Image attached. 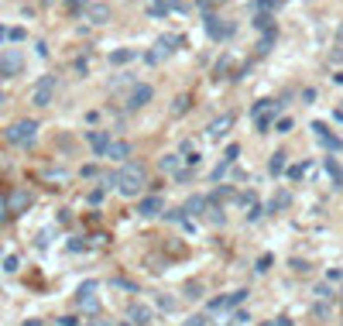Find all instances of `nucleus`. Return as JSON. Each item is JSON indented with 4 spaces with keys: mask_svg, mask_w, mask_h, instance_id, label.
I'll use <instances>...</instances> for the list:
<instances>
[{
    "mask_svg": "<svg viewBox=\"0 0 343 326\" xmlns=\"http://www.w3.org/2000/svg\"><path fill=\"white\" fill-rule=\"evenodd\" d=\"M144 186H148V172H144V165L127 161L124 169L117 172V189H120V196H127V199L141 196V192H144Z\"/></svg>",
    "mask_w": 343,
    "mask_h": 326,
    "instance_id": "obj_1",
    "label": "nucleus"
},
{
    "mask_svg": "<svg viewBox=\"0 0 343 326\" xmlns=\"http://www.w3.org/2000/svg\"><path fill=\"white\" fill-rule=\"evenodd\" d=\"M4 137H7V145L28 148V145H34V137H38V124H34V120H14V124L4 131Z\"/></svg>",
    "mask_w": 343,
    "mask_h": 326,
    "instance_id": "obj_2",
    "label": "nucleus"
},
{
    "mask_svg": "<svg viewBox=\"0 0 343 326\" xmlns=\"http://www.w3.org/2000/svg\"><path fill=\"white\" fill-rule=\"evenodd\" d=\"M179 45H182V38H179V34H161L158 42H155V48H151L148 55H144V62H151V66H158L161 58H165V55H172V52H175Z\"/></svg>",
    "mask_w": 343,
    "mask_h": 326,
    "instance_id": "obj_3",
    "label": "nucleus"
},
{
    "mask_svg": "<svg viewBox=\"0 0 343 326\" xmlns=\"http://www.w3.org/2000/svg\"><path fill=\"white\" fill-rule=\"evenodd\" d=\"M24 72V55L21 48H7V52H0V76L4 79H14Z\"/></svg>",
    "mask_w": 343,
    "mask_h": 326,
    "instance_id": "obj_4",
    "label": "nucleus"
},
{
    "mask_svg": "<svg viewBox=\"0 0 343 326\" xmlns=\"http://www.w3.org/2000/svg\"><path fill=\"white\" fill-rule=\"evenodd\" d=\"M55 86H58L55 76H41L38 83H34V90H31V103L34 107H48L52 96H55Z\"/></svg>",
    "mask_w": 343,
    "mask_h": 326,
    "instance_id": "obj_5",
    "label": "nucleus"
},
{
    "mask_svg": "<svg viewBox=\"0 0 343 326\" xmlns=\"http://www.w3.org/2000/svg\"><path fill=\"white\" fill-rule=\"evenodd\" d=\"M274 100H261V103H254V127L258 131H268L271 127V117H274Z\"/></svg>",
    "mask_w": 343,
    "mask_h": 326,
    "instance_id": "obj_6",
    "label": "nucleus"
},
{
    "mask_svg": "<svg viewBox=\"0 0 343 326\" xmlns=\"http://www.w3.org/2000/svg\"><path fill=\"white\" fill-rule=\"evenodd\" d=\"M206 34L217 38V42H223V38L233 34V24H227L223 17H217V14H206Z\"/></svg>",
    "mask_w": 343,
    "mask_h": 326,
    "instance_id": "obj_7",
    "label": "nucleus"
},
{
    "mask_svg": "<svg viewBox=\"0 0 343 326\" xmlns=\"http://www.w3.org/2000/svg\"><path fill=\"white\" fill-rule=\"evenodd\" d=\"M151 96H155V90H151L148 83H137L134 90L127 93V103H124V107H127V110H141V107H144Z\"/></svg>",
    "mask_w": 343,
    "mask_h": 326,
    "instance_id": "obj_8",
    "label": "nucleus"
},
{
    "mask_svg": "<svg viewBox=\"0 0 343 326\" xmlns=\"http://www.w3.org/2000/svg\"><path fill=\"white\" fill-rule=\"evenodd\" d=\"M230 127H233V117H230V113H220L217 120H209V127H206V137H209V141H223Z\"/></svg>",
    "mask_w": 343,
    "mask_h": 326,
    "instance_id": "obj_9",
    "label": "nucleus"
},
{
    "mask_svg": "<svg viewBox=\"0 0 343 326\" xmlns=\"http://www.w3.org/2000/svg\"><path fill=\"white\" fill-rule=\"evenodd\" d=\"M93 292H96V281H86V285L79 289V309L96 316V313H100V299H96Z\"/></svg>",
    "mask_w": 343,
    "mask_h": 326,
    "instance_id": "obj_10",
    "label": "nucleus"
},
{
    "mask_svg": "<svg viewBox=\"0 0 343 326\" xmlns=\"http://www.w3.org/2000/svg\"><path fill=\"white\" fill-rule=\"evenodd\" d=\"M86 21L90 24H106L110 21V4H100V0H93V4H86Z\"/></svg>",
    "mask_w": 343,
    "mask_h": 326,
    "instance_id": "obj_11",
    "label": "nucleus"
},
{
    "mask_svg": "<svg viewBox=\"0 0 343 326\" xmlns=\"http://www.w3.org/2000/svg\"><path fill=\"white\" fill-rule=\"evenodd\" d=\"M137 213H141V216H161V213H165V199H161L158 192H151V196H144V199H141Z\"/></svg>",
    "mask_w": 343,
    "mask_h": 326,
    "instance_id": "obj_12",
    "label": "nucleus"
},
{
    "mask_svg": "<svg viewBox=\"0 0 343 326\" xmlns=\"http://www.w3.org/2000/svg\"><path fill=\"white\" fill-rule=\"evenodd\" d=\"M244 299H247V292H244V289H240V292H230L227 299H213V302H209V313H230V309H233V305H240Z\"/></svg>",
    "mask_w": 343,
    "mask_h": 326,
    "instance_id": "obj_13",
    "label": "nucleus"
},
{
    "mask_svg": "<svg viewBox=\"0 0 343 326\" xmlns=\"http://www.w3.org/2000/svg\"><path fill=\"white\" fill-rule=\"evenodd\" d=\"M28 206H31V192L28 189H14L7 196V213H24Z\"/></svg>",
    "mask_w": 343,
    "mask_h": 326,
    "instance_id": "obj_14",
    "label": "nucleus"
},
{
    "mask_svg": "<svg viewBox=\"0 0 343 326\" xmlns=\"http://www.w3.org/2000/svg\"><path fill=\"white\" fill-rule=\"evenodd\" d=\"M86 141H90V148L100 158H103V151L110 148V134H106V131H90V134H86Z\"/></svg>",
    "mask_w": 343,
    "mask_h": 326,
    "instance_id": "obj_15",
    "label": "nucleus"
},
{
    "mask_svg": "<svg viewBox=\"0 0 343 326\" xmlns=\"http://www.w3.org/2000/svg\"><path fill=\"white\" fill-rule=\"evenodd\" d=\"M127 155H131V145H127V141H110V148L103 151V158H110V161H124Z\"/></svg>",
    "mask_w": 343,
    "mask_h": 326,
    "instance_id": "obj_16",
    "label": "nucleus"
},
{
    "mask_svg": "<svg viewBox=\"0 0 343 326\" xmlns=\"http://www.w3.org/2000/svg\"><path fill=\"white\" fill-rule=\"evenodd\" d=\"M148 323H151V309L141 305V302H134L131 305V326H148Z\"/></svg>",
    "mask_w": 343,
    "mask_h": 326,
    "instance_id": "obj_17",
    "label": "nucleus"
},
{
    "mask_svg": "<svg viewBox=\"0 0 343 326\" xmlns=\"http://www.w3.org/2000/svg\"><path fill=\"white\" fill-rule=\"evenodd\" d=\"M312 131H316V137H319V141L330 148V151H340V141H336V137L326 131V124H319V120H316V124H312Z\"/></svg>",
    "mask_w": 343,
    "mask_h": 326,
    "instance_id": "obj_18",
    "label": "nucleus"
},
{
    "mask_svg": "<svg viewBox=\"0 0 343 326\" xmlns=\"http://www.w3.org/2000/svg\"><path fill=\"white\" fill-rule=\"evenodd\" d=\"M206 206H209V202H206V196H192V199L185 202L182 206V213H189V216H199L206 210Z\"/></svg>",
    "mask_w": 343,
    "mask_h": 326,
    "instance_id": "obj_19",
    "label": "nucleus"
},
{
    "mask_svg": "<svg viewBox=\"0 0 343 326\" xmlns=\"http://www.w3.org/2000/svg\"><path fill=\"white\" fill-rule=\"evenodd\" d=\"M285 165H288V155H285V151H274L268 172H271V175H282V172H285Z\"/></svg>",
    "mask_w": 343,
    "mask_h": 326,
    "instance_id": "obj_20",
    "label": "nucleus"
},
{
    "mask_svg": "<svg viewBox=\"0 0 343 326\" xmlns=\"http://www.w3.org/2000/svg\"><path fill=\"white\" fill-rule=\"evenodd\" d=\"M326 175L333 179V186H343V169L336 158H326Z\"/></svg>",
    "mask_w": 343,
    "mask_h": 326,
    "instance_id": "obj_21",
    "label": "nucleus"
},
{
    "mask_svg": "<svg viewBox=\"0 0 343 326\" xmlns=\"http://www.w3.org/2000/svg\"><path fill=\"white\" fill-rule=\"evenodd\" d=\"M161 172H175L179 175L182 172V155H165L161 158Z\"/></svg>",
    "mask_w": 343,
    "mask_h": 326,
    "instance_id": "obj_22",
    "label": "nucleus"
},
{
    "mask_svg": "<svg viewBox=\"0 0 343 326\" xmlns=\"http://www.w3.org/2000/svg\"><path fill=\"white\" fill-rule=\"evenodd\" d=\"M134 58V48H117L114 55H110V66H127Z\"/></svg>",
    "mask_w": 343,
    "mask_h": 326,
    "instance_id": "obj_23",
    "label": "nucleus"
},
{
    "mask_svg": "<svg viewBox=\"0 0 343 326\" xmlns=\"http://www.w3.org/2000/svg\"><path fill=\"white\" fill-rule=\"evenodd\" d=\"M189 107H192V96H189V93H182V96L175 100V107H172V117H182V113H189Z\"/></svg>",
    "mask_w": 343,
    "mask_h": 326,
    "instance_id": "obj_24",
    "label": "nucleus"
},
{
    "mask_svg": "<svg viewBox=\"0 0 343 326\" xmlns=\"http://www.w3.org/2000/svg\"><path fill=\"white\" fill-rule=\"evenodd\" d=\"M254 28H258V31H274V24H271V14H254Z\"/></svg>",
    "mask_w": 343,
    "mask_h": 326,
    "instance_id": "obj_25",
    "label": "nucleus"
},
{
    "mask_svg": "<svg viewBox=\"0 0 343 326\" xmlns=\"http://www.w3.org/2000/svg\"><path fill=\"white\" fill-rule=\"evenodd\" d=\"M271 48H274V31H268V34H261V42H258V52H261V55H268Z\"/></svg>",
    "mask_w": 343,
    "mask_h": 326,
    "instance_id": "obj_26",
    "label": "nucleus"
},
{
    "mask_svg": "<svg viewBox=\"0 0 343 326\" xmlns=\"http://www.w3.org/2000/svg\"><path fill=\"white\" fill-rule=\"evenodd\" d=\"M165 11H168V4H161V0H151V4H148L151 17H165Z\"/></svg>",
    "mask_w": 343,
    "mask_h": 326,
    "instance_id": "obj_27",
    "label": "nucleus"
},
{
    "mask_svg": "<svg viewBox=\"0 0 343 326\" xmlns=\"http://www.w3.org/2000/svg\"><path fill=\"white\" fill-rule=\"evenodd\" d=\"M282 206H288V192H278V196L271 199V206H268V210L274 213V210H282Z\"/></svg>",
    "mask_w": 343,
    "mask_h": 326,
    "instance_id": "obj_28",
    "label": "nucleus"
},
{
    "mask_svg": "<svg viewBox=\"0 0 343 326\" xmlns=\"http://www.w3.org/2000/svg\"><path fill=\"white\" fill-rule=\"evenodd\" d=\"M227 169H230V161H227V158H223V161H220V165H217V169H213V179H223V175H227Z\"/></svg>",
    "mask_w": 343,
    "mask_h": 326,
    "instance_id": "obj_29",
    "label": "nucleus"
},
{
    "mask_svg": "<svg viewBox=\"0 0 343 326\" xmlns=\"http://www.w3.org/2000/svg\"><path fill=\"white\" fill-rule=\"evenodd\" d=\"M17 264H21L17 254H7V258H4V271H17Z\"/></svg>",
    "mask_w": 343,
    "mask_h": 326,
    "instance_id": "obj_30",
    "label": "nucleus"
},
{
    "mask_svg": "<svg viewBox=\"0 0 343 326\" xmlns=\"http://www.w3.org/2000/svg\"><path fill=\"white\" fill-rule=\"evenodd\" d=\"M274 131H282V134H285V131H292V117H278V124H274Z\"/></svg>",
    "mask_w": 343,
    "mask_h": 326,
    "instance_id": "obj_31",
    "label": "nucleus"
},
{
    "mask_svg": "<svg viewBox=\"0 0 343 326\" xmlns=\"http://www.w3.org/2000/svg\"><path fill=\"white\" fill-rule=\"evenodd\" d=\"M7 38H11V42H24L28 34H24V28H11V31H7Z\"/></svg>",
    "mask_w": 343,
    "mask_h": 326,
    "instance_id": "obj_32",
    "label": "nucleus"
},
{
    "mask_svg": "<svg viewBox=\"0 0 343 326\" xmlns=\"http://www.w3.org/2000/svg\"><path fill=\"white\" fill-rule=\"evenodd\" d=\"M114 285H120V289H127V292H137V285L134 281H127V278H114Z\"/></svg>",
    "mask_w": 343,
    "mask_h": 326,
    "instance_id": "obj_33",
    "label": "nucleus"
},
{
    "mask_svg": "<svg viewBox=\"0 0 343 326\" xmlns=\"http://www.w3.org/2000/svg\"><path fill=\"white\" fill-rule=\"evenodd\" d=\"M182 326H206V316H192V319H185Z\"/></svg>",
    "mask_w": 343,
    "mask_h": 326,
    "instance_id": "obj_34",
    "label": "nucleus"
},
{
    "mask_svg": "<svg viewBox=\"0 0 343 326\" xmlns=\"http://www.w3.org/2000/svg\"><path fill=\"white\" fill-rule=\"evenodd\" d=\"M247 220H261V206H258V202H254L251 210H247Z\"/></svg>",
    "mask_w": 343,
    "mask_h": 326,
    "instance_id": "obj_35",
    "label": "nucleus"
},
{
    "mask_svg": "<svg viewBox=\"0 0 343 326\" xmlns=\"http://www.w3.org/2000/svg\"><path fill=\"white\" fill-rule=\"evenodd\" d=\"M268 268H271V254H264V258L258 261V271H268Z\"/></svg>",
    "mask_w": 343,
    "mask_h": 326,
    "instance_id": "obj_36",
    "label": "nucleus"
},
{
    "mask_svg": "<svg viewBox=\"0 0 343 326\" xmlns=\"http://www.w3.org/2000/svg\"><path fill=\"white\" fill-rule=\"evenodd\" d=\"M237 155H240V148L230 145V148H227V161H230V165H233V158H237Z\"/></svg>",
    "mask_w": 343,
    "mask_h": 326,
    "instance_id": "obj_37",
    "label": "nucleus"
},
{
    "mask_svg": "<svg viewBox=\"0 0 343 326\" xmlns=\"http://www.w3.org/2000/svg\"><path fill=\"white\" fill-rule=\"evenodd\" d=\"M90 326H114V323H106V319H93Z\"/></svg>",
    "mask_w": 343,
    "mask_h": 326,
    "instance_id": "obj_38",
    "label": "nucleus"
},
{
    "mask_svg": "<svg viewBox=\"0 0 343 326\" xmlns=\"http://www.w3.org/2000/svg\"><path fill=\"white\" fill-rule=\"evenodd\" d=\"M4 210H7V196H0V216H4Z\"/></svg>",
    "mask_w": 343,
    "mask_h": 326,
    "instance_id": "obj_39",
    "label": "nucleus"
},
{
    "mask_svg": "<svg viewBox=\"0 0 343 326\" xmlns=\"http://www.w3.org/2000/svg\"><path fill=\"white\" fill-rule=\"evenodd\" d=\"M4 38H7V28H0V42H4Z\"/></svg>",
    "mask_w": 343,
    "mask_h": 326,
    "instance_id": "obj_40",
    "label": "nucleus"
},
{
    "mask_svg": "<svg viewBox=\"0 0 343 326\" xmlns=\"http://www.w3.org/2000/svg\"><path fill=\"white\" fill-rule=\"evenodd\" d=\"M4 103H7V96H4V90H0V107H4Z\"/></svg>",
    "mask_w": 343,
    "mask_h": 326,
    "instance_id": "obj_41",
    "label": "nucleus"
},
{
    "mask_svg": "<svg viewBox=\"0 0 343 326\" xmlns=\"http://www.w3.org/2000/svg\"><path fill=\"white\" fill-rule=\"evenodd\" d=\"M24 326H41V323H38V319H31V323H24Z\"/></svg>",
    "mask_w": 343,
    "mask_h": 326,
    "instance_id": "obj_42",
    "label": "nucleus"
}]
</instances>
